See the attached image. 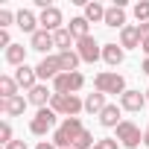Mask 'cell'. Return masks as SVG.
I'll return each instance as SVG.
<instances>
[{
	"mask_svg": "<svg viewBox=\"0 0 149 149\" xmlns=\"http://www.w3.org/2000/svg\"><path fill=\"white\" fill-rule=\"evenodd\" d=\"M82 132H85V129H82V120H79V117H64L61 126L53 132V143H56L58 149H67V146L76 143V137H79Z\"/></svg>",
	"mask_w": 149,
	"mask_h": 149,
	"instance_id": "1",
	"label": "cell"
},
{
	"mask_svg": "<svg viewBox=\"0 0 149 149\" xmlns=\"http://www.w3.org/2000/svg\"><path fill=\"white\" fill-rule=\"evenodd\" d=\"M50 108L61 117H76L82 108H85V100H79L76 94H53L50 100Z\"/></svg>",
	"mask_w": 149,
	"mask_h": 149,
	"instance_id": "2",
	"label": "cell"
},
{
	"mask_svg": "<svg viewBox=\"0 0 149 149\" xmlns=\"http://www.w3.org/2000/svg\"><path fill=\"white\" fill-rule=\"evenodd\" d=\"M94 88L100 94H126V79L120 76V73H111V70H102L94 76Z\"/></svg>",
	"mask_w": 149,
	"mask_h": 149,
	"instance_id": "3",
	"label": "cell"
},
{
	"mask_svg": "<svg viewBox=\"0 0 149 149\" xmlns=\"http://www.w3.org/2000/svg\"><path fill=\"white\" fill-rule=\"evenodd\" d=\"M56 120H58V114L47 105V108H38V114L29 120V132L32 134H47V132H56Z\"/></svg>",
	"mask_w": 149,
	"mask_h": 149,
	"instance_id": "4",
	"label": "cell"
},
{
	"mask_svg": "<svg viewBox=\"0 0 149 149\" xmlns=\"http://www.w3.org/2000/svg\"><path fill=\"white\" fill-rule=\"evenodd\" d=\"M85 85V76L76 70V73H58V76L53 79V94H76L82 91Z\"/></svg>",
	"mask_w": 149,
	"mask_h": 149,
	"instance_id": "5",
	"label": "cell"
},
{
	"mask_svg": "<svg viewBox=\"0 0 149 149\" xmlns=\"http://www.w3.org/2000/svg\"><path fill=\"white\" fill-rule=\"evenodd\" d=\"M117 140H120L126 149H137V146L143 143V134H140V129H137L132 120H123V123L117 126Z\"/></svg>",
	"mask_w": 149,
	"mask_h": 149,
	"instance_id": "6",
	"label": "cell"
},
{
	"mask_svg": "<svg viewBox=\"0 0 149 149\" xmlns=\"http://www.w3.org/2000/svg\"><path fill=\"white\" fill-rule=\"evenodd\" d=\"M76 53H79V58L82 61H97L100 56H102V47L97 44V38L94 35H88V38H82V41H76Z\"/></svg>",
	"mask_w": 149,
	"mask_h": 149,
	"instance_id": "7",
	"label": "cell"
},
{
	"mask_svg": "<svg viewBox=\"0 0 149 149\" xmlns=\"http://www.w3.org/2000/svg\"><path fill=\"white\" fill-rule=\"evenodd\" d=\"M35 73H38V79H56L58 73H61V64H58V56H44L41 61H38V67H35Z\"/></svg>",
	"mask_w": 149,
	"mask_h": 149,
	"instance_id": "8",
	"label": "cell"
},
{
	"mask_svg": "<svg viewBox=\"0 0 149 149\" xmlns=\"http://www.w3.org/2000/svg\"><path fill=\"white\" fill-rule=\"evenodd\" d=\"M15 82L29 94L35 85H38V73H35V67H29V64H21L18 70H15Z\"/></svg>",
	"mask_w": 149,
	"mask_h": 149,
	"instance_id": "9",
	"label": "cell"
},
{
	"mask_svg": "<svg viewBox=\"0 0 149 149\" xmlns=\"http://www.w3.org/2000/svg\"><path fill=\"white\" fill-rule=\"evenodd\" d=\"M38 24H41V29H47V32L61 29V9H56V6L44 9V12H41V18H38Z\"/></svg>",
	"mask_w": 149,
	"mask_h": 149,
	"instance_id": "10",
	"label": "cell"
},
{
	"mask_svg": "<svg viewBox=\"0 0 149 149\" xmlns=\"http://www.w3.org/2000/svg\"><path fill=\"white\" fill-rule=\"evenodd\" d=\"M26 102H29V100H24L21 94H18V97H9V100H0V111L9 114V117H21V114L26 111Z\"/></svg>",
	"mask_w": 149,
	"mask_h": 149,
	"instance_id": "11",
	"label": "cell"
},
{
	"mask_svg": "<svg viewBox=\"0 0 149 149\" xmlns=\"http://www.w3.org/2000/svg\"><path fill=\"white\" fill-rule=\"evenodd\" d=\"M143 102H146V94H140V91H126L120 97V108L123 111H140Z\"/></svg>",
	"mask_w": 149,
	"mask_h": 149,
	"instance_id": "12",
	"label": "cell"
},
{
	"mask_svg": "<svg viewBox=\"0 0 149 149\" xmlns=\"http://www.w3.org/2000/svg\"><path fill=\"white\" fill-rule=\"evenodd\" d=\"M29 47H32V50H38V53H47L50 47H56V41H53V32H47V29H38L35 35H29Z\"/></svg>",
	"mask_w": 149,
	"mask_h": 149,
	"instance_id": "13",
	"label": "cell"
},
{
	"mask_svg": "<svg viewBox=\"0 0 149 149\" xmlns=\"http://www.w3.org/2000/svg\"><path fill=\"white\" fill-rule=\"evenodd\" d=\"M102 24H105V26H114V29H117V26H120V29L129 26V24H126V9H123V6H108Z\"/></svg>",
	"mask_w": 149,
	"mask_h": 149,
	"instance_id": "14",
	"label": "cell"
},
{
	"mask_svg": "<svg viewBox=\"0 0 149 149\" xmlns=\"http://www.w3.org/2000/svg\"><path fill=\"white\" fill-rule=\"evenodd\" d=\"M120 47L123 50H132V47H140V32H137V26H123L120 29Z\"/></svg>",
	"mask_w": 149,
	"mask_h": 149,
	"instance_id": "15",
	"label": "cell"
},
{
	"mask_svg": "<svg viewBox=\"0 0 149 149\" xmlns=\"http://www.w3.org/2000/svg\"><path fill=\"white\" fill-rule=\"evenodd\" d=\"M100 123L105 126V129H117L123 120H120V105H105L102 108V114H100Z\"/></svg>",
	"mask_w": 149,
	"mask_h": 149,
	"instance_id": "16",
	"label": "cell"
},
{
	"mask_svg": "<svg viewBox=\"0 0 149 149\" xmlns=\"http://www.w3.org/2000/svg\"><path fill=\"white\" fill-rule=\"evenodd\" d=\"M123 47L120 44H102V58H105V64H111V67H117L120 61H123Z\"/></svg>",
	"mask_w": 149,
	"mask_h": 149,
	"instance_id": "17",
	"label": "cell"
},
{
	"mask_svg": "<svg viewBox=\"0 0 149 149\" xmlns=\"http://www.w3.org/2000/svg\"><path fill=\"white\" fill-rule=\"evenodd\" d=\"M32 105H38V108H47V102L53 100V94L47 91V85H35L32 91H29V97H26Z\"/></svg>",
	"mask_w": 149,
	"mask_h": 149,
	"instance_id": "18",
	"label": "cell"
},
{
	"mask_svg": "<svg viewBox=\"0 0 149 149\" xmlns=\"http://www.w3.org/2000/svg\"><path fill=\"white\" fill-rule=\"evenodd\" d=\"M79 53H73V50H67V53H58V64H61V73H76V67H79Z\"/></svg>",
	"mask_w": 149,
	"mask_h": 149,
	"instance_id": "19",
	"label": "cell"
},
{
	"mask_svg": "<svg viewBox=\"0 0 149 149\" xmlns=\"http://www.w3.org/2000/svg\"><path fill=\"white\" fill-rule=\"evenodd\" d=\"M105 105H108V102H105V94H100V91L85 97V111H88V114H102Z\"/></svg>",
	"mask_w": 149,
	"mask_h": 149,
	"instance_id": "20",
	"label": "cell"
},
{
	"mask_svg": "<svg viewBox=\"0 0 149 149\" xmlns=\"http://www.w3.org/2000/svg\"><path fill=\"white\" fill-rule=\"evenodd\" d=\"M35 24H38V18H35L29 9H21V12H18V26H21L24 32L35 35V32H38V29H35Z\"/></svg>",
	"mask_w": 149,
	"mask_h": 149,
	"instance_id": "21",
	"label": "cell"
},
{
	"mask_svg": "<svg viewBox=\"0 0 149 149\" xmlns=\"http://www.w3.org/2000/svg\"><path fill=\"white\" fill-rule=\"evenodd\" d=\"M6 61L15 64V67L26 64V47H24V44H12V47L6 50Z\"/></svg>",
	"mask_w": 149,
	"mask_h": 149,
	"instance_id": "22",
	"label": "cell"
},
{
	"mask_svg": "<svg viewBox=\"0 0 149 149\" xmlns=\"http://www.w3.org/2000/svg\"><path fill=\"white\" fill-rule=\"evenodd\" d=\"M67 29H70V35L76 38V41H82V38L91 35V32H88V21H85V15H82V18H70V26H67Z\"/></svg>",
	"mask_w": 149,
	"mask_h": 149,
	"instance_id": "23",
	"label": "cell"
},
{
	"mask_svg": "<svg viewBox=\"0 0 149 149\" xmlns=\"http://www.w3.org/2000/svg\"><path fill=\"white\" fill-rule=\"evenodd\" d=\"M85 21L91 24H97V21H105V6L102 3H97V0H91V3H85Z\"/></svg>",
	"mask_w": 149,
	"mask_h": 149,
	"instance_id": "24",
	"label": "cell"
},
{
	"mask_svg": "<svg viewBox=\"0 0 149 149\" xmlns=\"http://www.w3.org/2000/svg\"><path fill=\"white\" fill-rule=\"evenodd\" d=\"M53 41H56L58 53H67V50H70V44H73V35H70V29H67V26H61V29H56V32H53Z\"/></svg>",
	"mask_w": 149,
	"mask_h": 149,
	"instance_id": "25",
	"label": "cell"
},
{
	"mask_svg": "<svg viewBox=\"0 0 149 149\" xmlns=\"http://www.w3.org/2000/svg\"><path fill=\"white\" fill-rule=\"evenodd\" d=\"M18 82L15 76H0V100H9V97H18Z\"/></svg>",
	"mask_w": 149,
	"mask_h": 149,
	"instance_id": "26",
	"label": "cell"
},
{
	"mask_svg": "<svg viewBox=\"0 0 149 149\" xmlns=\"http://www.w3.org/2000/svg\"><path fill=\"white\" fill-rule=\"evenodd\" d=\"M94 146H97V140H94V134H91L88 129L76 137V143H73V149H94Z\"/></svg>",
	"mask_w": 149,
	"mask_h": 149,
	"instance_id": "27",
	"label": "cell"
},
{
	"mask_svg": "<svg viewBox=\"0 0 149 149\" xmlns=\"http://www.w3.org/2000/svg\"><path fill=\"white\" fill-rule=\"evenodd\" d=\"M134 18L140 24H149V0H140V3H134Z\"/></svg>",
	"mask_w": 149,
	"mask_h": 149,
	"instance_id": "28",
	"label": "cell"
},
{
	"mask_svg": "<svg viewBox=\"0 0 149 149\" xmlns=\"http://www.w3.org/2000/svg\"><path fill=\"white\" fill-rule=\"evenodd\" d=\"M0 143H6V146L12 143V126H9L6 120H3V123H0Z\"/></svg>",
	"mask_w": 149,
	"mask_h": 149,
	"instance_id": "29",
	"label": "cell"
},
{
	"mask_svg": "<svg viewBox=\"0 0 149 149\" xmlns=\"http://www.w3.org/2000/svg\"><path fill=\"white\" fill-rule=\"evenodd\" d=\"M12 21H18V15H12L9 9H0V29H6Z\"/></svg>",
	"mask_w": 149,
	"mask_h": 149,
	"instance_id": "30",
	"label": "cell"
},
{
	"mask_svg": "<svg viewBox=\"0 0 149 149\" xmlns=\"http://www.w3.org/2000/svg\"><path fill=\"white\" fill-rule=\"evenodd\" d=\"M94 149H117V140H114V137H100Z\"/></svg>",
	"mask_w": 149,
	"mask_h": 149,
	"instance_id": "31",
	"label": "cell"
},
{
	"mask_svg": "<svg viewBox=\"0 0 149 149\" xmlns=\"http://www.w3.org/2000/svg\"><path fill=\"white\" fill-rule=\"evenodd\" d=\"M0 47H6V50L12 47V38H9V32H6V29H0Z\"/></svg>",
	"mask_w": 149,
	"mask_h": 149,
	"instance_id": "32",
	"label": "cell"
},
{
	"mask_svg": "<svg viewBox=\"0 0 149 149\" xmlns=\"http://www.w3.org/2000/svg\"><path fill=\"white\" fill-rule=\"evenodd\" d=\"M137 32H140V41L149 38V24H137Z\"/></svg>",
	"mask_w": 149,
	"mask_h": 149,
	"instance_id": "33",
	"label": "cell"
},
{
	"mask_svg": "<svg viewBox=\"0 0 149 149\" xmlns=\"http://www.w3.org/2000/svg\"><path fill=\"white\" fill-rule=\"evenodd\" d=\"M6 149H26V143H24V140H12Z\"/></svg>",
	"mask_w": 149,
	"mask_h": 149,
	"instance_id": "34",
	"label": "cell"
},
{
	"mask_svg": "<svg viewBox=\"0 0 149 149\" xmlns=\"http://www.w3.org/2000/svg\"><path fill=\"white\" fill-rule=\"evenodd\" d=\"M35 149H58V146H56V143H53V140H44V143H38V146H35Z\"/></svg>",
	"mask_w": 149,
	"mask_h": 149,
	"instance_id": "35",
	"label": "cell"
},
{
	"mask_svg": "<svg viewBox=\"0 0 149 149\" xmlns=\"http://www.w3.org/2000/svg\"><path fill=\"white\" fill-rule=\"evenodd\" d=\"M140 50H143V53H146V58H149V38H143V41H140Z\"/></svg>",
	"mask_w": 149,
	"mask_h": 149,
	"instance_id": "36",
	"label": "cell"
},
{
	"mask_svg": "<svg viewBox=\"0 0 149 149\" xmlns=\"http://www.w3.org/2000/svg\"><path fill=\"white\" fill-rule=\"evenodd\" d=\"M143 143L149 146V126H146V132H143Z\"/></svg>",
	"mask_w": 149,
	"mask_h": 149,
	"instance_id": "37",
	"label": "cell"
},
{
	"mask_svg": "<svg viewBox=\"0 0 149 149\" xmlns=\"http://www.w3.org/2000/svg\"><path fill=\"white\" fill-rule=\"evenodd\" d=\"M143 73H149V58H146V61H143Z\"/></svg>",
	"mask_w": 149,
	"mask_h": 149,
	"instance_id": "38",
	"label": "cell"
},
{
	"mask_svg": "<svg viewBox=\"0 0 149 149\" xmlns=\"http://www.w3.org/2000/svg\"><path fill=\"white\" fill-rule=\"evenodd\" d=\"M146 100H149V91H146Z\"/></svg>",
	"mask_w": 149,
	"mask_h": 149,
	"instance_id": "39",
	"label": "cell"
},
{
	"mask_svg": "<svg viewBox=\"0 0 149 149\" xmlns=\"http://www.w3.org/2000/svg\"><path fill=\"white\" fill-rule=\"evenodd\" d=\"M67 149H73V146H67Z\"/></svg>",
	"mask_w": 149,
	"mask_h": 149,
	"instance_id": "40",
	"label": "cell"
}]
</instances>
